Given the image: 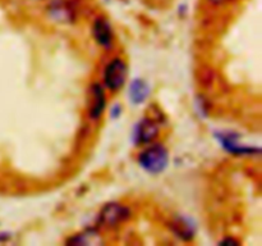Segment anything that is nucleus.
I'll return each mask as SVG.
<instances>
[{
	"instance_id": "obj_1",
	"label": "nucleus",
	"mask_w": 262,
	"mask_h": 246,
	"mask_svg": "<svg viewBox=\"0 0 262 246\" xmlns=\"http://www.w3.org/2000/svg\"><path fill=\"white\" fill-rule=\"evenodd\" d=\"M168 160V150L160 144L148 146L138 156V161H140L141 167L145 171H147L148 173L152 174L161 173L166 168Z\"/></svg>"
},
{
	"instance_id": "obj_2",
	"label": "nucleus",
	"mask_w": 262,
	"mask_h": 246,
	"mask_svg": "<svg viewBox=\"0 0 262 246\" xmlns=\"http://www.w3.org/2000/svg\"><path fill=\"white\" fill-rule=\"evenodd\" d=\"M128 74V67L123 59L114 58L107 63L104 71V82L105 86L110 91H118L122 89L125 84Z\"/></svg>"
},
{
	"instance_id": "obj_3",
	"label": "nucleus",
	"mask_w": 262,
	"mask_h": 246,
	"mask_svg": "<svg viewBox=\"0 0 262 246\" xmlns=\"http://www.w3.org/2000/svg\"><path fill=\"white\" fill-rule=\"evenodd\" d=\"M130 212L127 207L118 202H109L99 214V223L105 228H115L129 218Z\"/></svg>"
},
{
	"instance_id": "obj_4",
	"label": "nucleus",
	"mask_w": 262,
	"mask_h": 246,
	"mask_svg": "<svg viewBox=\"0 0 262 246\" xmlns=\"http://www.w3.org/2000/svg\"><path fill=\"white\" fill-rule=\"evenodd\" d=\"M92 32H94L95 38H96L97 44H100L104 48H110L113 45V40H114V32L110 26V22L105 17H97L94 22V27H92Z\"/></svg>"
},
{
	"instance_id": "obj_5",
	"label": "nucleus",
	"mask_w": 262,
	"mask_h": 246,
	"mask_svg": "<svg viewBox=\"0 0 262 246\" xmlns=\"http://www.w3.org/2000/svg\"><path fill=\"white\" fill-rule=\"evenodd\" d=\"M159 133L158 123L150 118H143L136 128V141L138 144H150L156 138Z\"/></svg>"
},
{
	"instance_id": "obj_6",
	"label": "nucleus",
	"mask_w": 262,
	"mask_h": 246,
	"mask_svg": "<svg viewBox=\"0 0 262 246\" xmlns=\"http://www.w3.org/2000/svg\"><path fill=\"white\" fill-rule=\"evenodd\" d=\"M92 104L90 108V117L92 119H97L102 115L106 105V99H105L104 90L100 85H94L92 86Z\"/></svg>"
},
{
	"instance_id": "obj_7",
	"label": "nucleus",
	"mask_w": 262,
	"mask_h": 246,
	"mask_svg": "<svg viewBox=\"0 0 262 246\" xmlns=\"http://www.w3.org/2000/svg\"><path fill=\"white\" fill-rule=\"evenodd\" d=\"M148 94H150V87L142 79H135L130 84L129 99L132 100L133 104H141V102H143L147 99Z\"/></svg>"
},
{
	"instance_id": "obj_8",
	"label": "nucleus",
	"mask_w": 262,
	"mask_h": 246,
	"mask_svg": "<svg viewBox=\"0 0 262 246\" xmlns=\"http://www.w3.org/2000/svg\"><path fill=\"white\" fill-rule=\"evenodd\" d=\"M50 12L56 19L69 20L73 18V9L64 0H54L50 4Z\"/></svg>"
},
{
	"instance_id": "obj_9",
	"label": "nucleus",
	"mask_w": 262,
	"mask_h": 246,
	"mask_svg": "<svg viewBox=\"0 0 262 246\" xmlns=\"http://www.w3.org/2000/svg\"><path fill=\"white\" fill-rule=\"evenodd\" d=\"M68 242L74 243V245H96V243H100L101 241H100V235L96 231L87 230L73 236Z\"/></svg>"
},
{
	"instance_id": "obj_10",
	"label": "nucleus",
	"mask_w": 262,
	"mask_h": 246,
	"mask_svg": "<svg viewBox=\"0 0 262 246\" xmlns=\"http://www.w3.org/2000/svg\"><path fill=\"white\" fill-rule=\"evenodd\" d=\"M232 0H209L210 4L212 5H224L227 4V3H230Z\"/></svg>"
}]
</instances>
